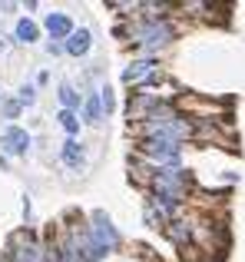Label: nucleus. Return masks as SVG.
<instances>
[{
  "mask_svg": "<svg viewBox=\"0 0 245 262\" xmlns=\"http://www.w3.org/2000/svg\"><path fill=\"white\" fill-rule=\"evenodd\" d=\"M96 96H100V103H103V113L110 116L113 110H116V93H113V86H110V83H103V86L96 90Z\"/></svg>",
  "mask_w": 245,
  "mask_h": 262,
  "instance_id": "dca6fc26",
  "label": "nucleus"
},
{
  "mask_svg": "<svg viewBox=\"0 0 245 262\" xmlns=\"http://www.w3.org/2000/svg\"><path fill=\"white\" fill-rule=\"evenodd\" d=\"M166 100V96L159 93H149V90H139V93H129V106H126V116H129V126H139L142 120H149V116L159 110V103Z\"/></svg>",
  "mask_w": 245,
  "mask_h": 262,
  "instance_id": "39448f33",
  "label": "nucleus"
},
{
  "mask_svg": "<svg viewBox=\"0 0 245 262\" xmlns=\"http://www.w3.org/2000/svg\"><path fill=\"white\" fill-rule=\"evenodd\" d=\"M159 80H162V70L153 57H133L126 63V70H122V83L133 90H146V86L159 83Z\"/></svg>",
  "mask_w": 245,
  "mask_h": 262,
  "instance_id": "20e7f679",
  "label": "nucleus"
},
{
  "mask_svg": "<svg viewBox=\"0 0 245 262\" xmlns=\"http://www.w3.org/2000/svg\"><path fill=\"white\" fill-rule=\"evenodd\" d=\"M37 40H40V24H37V20L20 17L17 24H13V43L30 47V43H37Z\"/></svg>",
  "mask_w": 245,
  "mask_h": 262,
  "instance_id": "f8f14e48",
  "label": "nucleus"
},
{
  "mask_svg": "<svg viewBox=\"0 0 245 262\" xmlns=\"http://www.w3.org/2000/svg\"><path fill=\"white\" fill-rule=\"evenodd\" d=\"M80 113H83L80 120H83V123H90V126H100V123L106 120V113H103V103H100L96 90L83 96V110H80Z\"/></svg>",
  "mask_w": 245,
  "mask_h": 262,
  "instance_id": "ddd939ff",
  "label": "nucleus"
},
{
  "mask_svg": "<svg viewBox=\"0 0 245 262\" xmlns=\"http://www.w3.org/2000/svg\"><path fill=\"white\" fill-rule=\"evenodd\" d=\"M7 47H10V43H7V40L0 37V57H4V53H7Z\"/></svg>",
  "mask_w": 245,
  "mask_h": 262,
  "instance_id": "6ab92c4d",
  "label": "nucleus"
},
{
  "mask_svg": "<svg viewBox=\"0 0 245 262\" xmlns=\"http://www.w3.org/2000/svg\"><path fill=\"white\" fill-rule=\"evenodd\" d=\"M4 10H7V4H0V24H4Z\"/></svg>",
  "mask_w": 245,
  "mask_h": 262,
  "instance_id": "aec40b11",
  "label": "nucleus"
},
{
  "mask_svg": "<svg viewBox=\"0 0 245 262\" xmlns=\"http://www.w3.org/2000/svg\"><path fill=\"white\" fill-rule=\"evenodd\" d=\"M86 232H90V246H93V252H96L100 262L122 246L119 229L113 226V219L106 216V212H93V216L86 219Z\"/></svg>",
  "mask_w": 245,
  "mask_h": 262,
  "instance_id": "f03ea898",
  "label": "nucleus"
},
{
  "mask_svg": "<svg viewBox=\"0 0 245 262\" xmlns=\"http://www.w3.org/2000/svg\"><path fill=\"white\" fill-rule=\"evenodd\" d=\"M162 236H166L176 249H182V252L189 249L192 252L195 249V216H186V212H182L179 219H173V223L162 229Z\"/></svg>",
  "mask_w": 245,
  "mask_h": 262,
  "instance_id": "423d86ee",
  "label": "nucleus"
},
{
  "mask_svg": "<svg viewBox=\"0 0 245 262\" xmlns=\"http://www.w3.org/2000/svg\"><path fill=\"white\" fill-rule=\"evenodd\" d=\"M57 100H60V110H70V113H80V110H83V93H80L70 80H63V83L57 86Z\"/></svg>",
  "mask_w": 245,
  "mask_h": 262,
  "instance_id": "9b49d317",
  "label": "nucleus"
},
{
  "mask_svg": "<svg viewBox=\"0 0 245 262\" xmlns=\"http://www.w3.org/2000/svg\"><path fill=\"white\" fill-rule=\"evenodd\" d=\"M116 37H126L142 57H153V53L166 50L176 40V24L169 17H142V13H133L129 27H116Z\"/></svg>",
  "mask_w": 245,
  "mask_h": 262,
  "instance_id": "f257e3e1",
  "label": "nucleus"
},
{
  "mask_svg": "<svg viewBox=\"0 0 245 262\" xmlns=\"http://www.w3.org/2000/svg\"><path fill=\"white\" fill-rule=\"evenodd\" d=\"M0 113H4V120H17L23 113V106H20L17 96H0Z\"/></svg>",
  "mask_w": 245,
  "mask_h": 262,
  "instance_id": "2eb2a0df",
  "label": "nucleus"
},
{
  "mask_svg": "<svg viewBox=\"0 0 245 262\" xmlns=\"http://www.w3.org/2000/svg\"><path fill=\"white\" fill-rule=\"evenodd\" d=\"M46 53H50V57H60V53H63V43H60V40H50V43H46Z\"/></svg>",
  "mask_w": 245,
  "mask_h": 262,
  "instance_id": "a211bd4d",
  "label": "nucleus"
},
{
  "mask_svg": "<svg viewBox=\"0 0 245 262\" xmlns=\"http://www.w3.org/2000/svg\"><path fill=\"white\" fill-rule=\"evenodd\" d=\"M43 27H46V33H50V40H60V43H63V40L73 33V20H70V13H60V10L46 13V17H43Z\"/></svg>",
  "mask_w": 245,
  "mask_h": 262,
  "instance_id": "9d476101",
  "label": "nucleus"
},
{
  "mask_svg": "<svg viewBox=\"0 0 245 262\" xmlns=\"http://www.w3.org/2000/svg\"><path fill=\"white\" fill-rule=\"evenodd\" d=\"M60 163H63L66 169H73V173H83V166H86V149H83V143L66 136V140L60 143Z\"/></svg>",
  "mask_w": 245,
  "mask_h": 262,
  "instance_id": "6e6552de",
  "label": "nucleus"
},
{
  "mask_svg": "<svg viewBox=\"0 0 245 262\" xmlns=\"http://www.w3.org/2000/svg\"><path fill=\"white\" fill-rule=\"evenodd\" d=\"M30 143L33 140L23 126H4V133H0V149L7 156H27L30 153Z\"/></svg>",
  "mask_w": 245,
  "mask_h": 262,
  "instance_id": "0eeeda50",
  "label": "nucleus"
},
{
  "mask_svg": "<svg viewBox=\"0 0 245 262\" xmlns=\"http://www.w3.org/2000/svg\"><path fill=\"white\" fill-rule=\"evenodd\" d=\"M57 123L66 129V136H70V140H77V136H80V126H83L80 113H70V110H60V113H57Z\"/></svg>",
  "mask_w": 245,
  "mask_h": 262,
  "instance_id": "4468645a",
  "label": "nucleus"
},
{
  "mask_svg": "<svg viewBox=\"0 0 245 262\" xmlns=\"http://www.w3.org/2000/svg\"><path fill=\"white\" fill-rule=\"evenodd\" d=\"M17 100H20V106H33V103H37V83H23L17 90Z\"/></svg>",
  "mask_w": 245,
  "mask_h": 262,
  "instance_id": "f3484780",
  "label": "nucleus"
},
{
  "mask_svg": "<svg viewBox=\"0 0 245 262\" xmlns=\"http://www.w3.org/2000/svg\"><path fill=\"white\" fill-rule=\"evenodd\" d=\"M182 212H186V206L173 203V199L166 196H156V192H146V199H142V223L149 226V229H166L173 219H179Z\"/></svg>",
  "mask_w": 245,
  "mask_h": 262,
  "instance_id": "7ed1b4c3",
  "label": "nucleus"
},
{
  "mask_svg": "<svg viewBox=\"0 0 245 262\" xmlns=\"http://www.w3.org/2000/svg\"><path fill=\"white\" fill-rule=\"evenodd\" d=\"M93 50V30L90 27H73V33L63 40V53H70V57H86V53Z\"/></svg>",
  "mask_w": 245,
  "mask_h": 262,
  "instance_id": "1a4fd4ad",
  "label": "nucleus"
}]
</instances>
